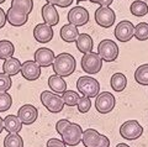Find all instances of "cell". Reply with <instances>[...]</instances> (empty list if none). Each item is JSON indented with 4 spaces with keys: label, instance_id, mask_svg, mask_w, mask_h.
<instances>
[{
    "label": "cell",
    "instance_id": "6da1fadb",
    "mask_svg": "<svg viewBox=\"0 0 148 147\" xmlns=\"http://www.w3.org/2000/svg\"><path fill=\"white\" fill-rule=\"evenodd\" d=\"M52 68H53L54 74L61 76V77H68L77 68L75 58L69 53H61L57 57H54Z\"/></svg>",
    "mask_w": 148,
    "mask_h": 147
},
{
    "label": "cell",
    "instance_id": "7a4b0ae2",
    "mask_svg": "<svg viewBox=\"0 0 148 147\" xmlns=\"http://www.w3.org/2000/svg\"><path fill=\"white\" fill-rule=\"evenodd\" d=\"M77 89L83 96H88L91 99L94 96H98L100 91V84L95 78L83 76L77 80Z\"/></svg>",
    "mask_w": 148,
    "mask_h": 147
},
{
    "label": "cell",
    "instance_id": "3957f363",
    "mask_svg": "<svg viewBox=\"0 0 148 147\" xmlns=\"http://www.w3.org/2000/svg\"><path fill=\"white\" fill-rule=\"evenodd\" d=\"M82 68L86 74H98L103 68V59L92 51L85 53L82 58Z\"/></svg>",
    "mask_w": 148,
    "mask_h": 147
},
{
    "label": "cell",
    "instance_id": "277c9868",
    "mask_svg": "<svg viewBox=\"0 0 148 147\" xmlns=\"http://www.w3.org/2000/svg\"><path fill=\"white\" fill-rule=\"evenodd\" d=\"M98 54L104 62H114L119 57V46L112 40H103L98 46Z\"/></svg>",
    "mask_w": 148,
    "mask_h": 147
},
{
    "label": "cell",
    "instance_id": "5b68a950",
    "mask_svg": "<svg viewBox=\"0 0 148 147\" xmlns=\"http://www.w3.org/2000/svg\"><path fill=\"white\" fill-rule=\"evenodd\" d=\"M83 128L78 124H69L62 134V141L68 146H77L82 142Z\"/></svg>",
    "mask_w": 148,
    "mask_h": 147
},
{
    "label": "cell",
    "instance_id": "8992f818",
    "mask_svg": "<svg viewBox=\"0 0 148 147\" xmlns=\"http://www.w3.org/2000/svg\"><path fill=\"white\" fill-rule=\"evenodd\" d=\"M143 134V127L137 120H128L125 121L120 126V135L125 140H137Z\"/></svg>",
    "mask_w": 148,
    "mask_h": 147
},
{
    "label": "cell",
    "instance_id": "52a82bcc",
    "mask_svg": "<svg viewBox=\"0 0 148 147\" xmlns=\"http://www.w3.org/2000/svg\"><path fill=\"white\" fill-rule=\"evenodd\" d=\"M115 104H116V99H115L114 94H111L110 91H103L96 96L95 109L100 114H109L114 110Z\"/></svg>",
    "mask_w": 148,
    "mask_h": 147
},
{
    "label": "cell",
    "instance_id": "ba28073f",
    "mask_svg": "<svg viewBox=\"0 0 148 147\" xmlns=\"http://www.w3.org/2000/svg\"><path fill=\"white\" fill-rule=\"evenodd\" d=\"M94 19L99 26L104 27V29H109L115 24L116 15H115V11L110 6H100L95 11Z\"/></svg>",
    "mask_w": 148,
    "mask_h": 147
},
{
    "label": "cell",
    "instance_id": "9c48e42d",
    "mask_svg": "<svg viewBox=\"0 0 148 147\" xmlns=\"http://www.w3.org/2000/svg\"><path fill=\"white\" fill-rule=\"evenodd\" d=\"M68 22L74 26H84L89 21V11L83 6H74L68 12Z\"/></svg>",
    "mask_w": 148,
    "mask_h": 147
},
{
    "label": "cell",
    "instance_id": "30bf717a",
    "mask_svg": "<svg viewBox=\"0 0 148 147\" xmlns=\"http://www.w3.org/2000/svg\"><path fill=\"white\" fill-rule=\"evenodd\" d=\"M133 32H135V26L131 21L123 20L119 22L115 27V37L120 42H128L133 37Z\"/></svg>",
    "mask_w": 148,
    "mask_h": 147
},
{
    "label": "cell",
    "instance_id": "8fae6325",
    "mask_svg": "<svg viewBox=\"0 0 148 147\" xmlns=\"http://www.w3.org/2000/svg\"><path fill=\"white\" fill-rule=\"evenodd\" d=\"M17 116L21 120L22 124L25 125H31L37 120V116H38V110L36 106L31 104H25L18 109L17 111Z\"/></svg>",
    "mask_w": 148,
    "mask_h": 147
},
{
    "label": "cell",
    "instance_id": "7c38bea8",
    "mask_svg": "<svg viewBox=\"0 0 148 147\" xmlns=\"http://www.w3.org/2000/svg\"><path fill=\"white\" fill-rule=\"evenodd\" d=\"M34 37L38 43H48L53 38V29L47 24H37L34 29Z\"/></svg>",
    "mask_w": 148,
    "mask_h": 147
},
{
    "label": "cell",
    "instance_id": "4fadbf2b",
    "mask_svg": "<svg viewBox=\"0 0 148 147\" xmlns=\"http://www.w3.org/2000/svg\"><path fill=\"white\" fill-rule=\"evenodd\" d=\"M21 74L26 80L34 82L41 76V67L35 61H26L21 64Z\"/></svg>",
    "mask_w": 148,
    "mask_h": 147
},
{
    "label": "cell",
    "instance_id": "5bb4252c",
    "mask_svg": "<svg viewBox=\"0 0 148 147\" xmlns=\"http://www.w3.org/2000/svg\"><path fill=\"white\" fill-rule=\"evenodd\" d=\"M35 57V62L38 64L40 67H48L52 66V63L54 61V53L52 49L46 48V47H41L38 48L34 54Z\"/></svg>",
    "mask_w": 148,
    "mask_h": 147
},
{
    "label": "cell",
    "instance_id": "9a60e30c",
    "mask_svg": "<svg viewBox=\"0 0 148 147\" xmlns=\"http://www.w3.org/2000/svg\"><path fill=\"white\" fill-rule=\"evenodd\" d=\"M41 14H42V19L45 20V24L49 26H56L59 22V14L54 5L46 4L41 9Z\"/></svg>",
    "mask_w": 148,
    "mask_h": 147
},
{
    "label": "cell",
    "instance_id": "2e32d148",
    "mask_svg": "<svg viewBox=\"0 0 148 147\" xmlns=\"http://www.w3.org/2000/svg\"><path fill=\"white\" fill-rule=\"evenodd\" d=\"M27 20H29V15L17 11L12 8H9V10L6 11V21L11 26H15V27L22 26V25L26 24Z\"/></svg>",
    "mask_w": 148,
    "mask_h": 147
},
{
    "label": "cell",
    "instance_id": "e0dca14e",
    "mask_svg": "<svg viewBox=\"0 0 148 147\" xmlns=\"http://www.w3.org/2000/svg\"><path fill=\"white\" fill-rule=\"evenodd\" d=\"M100 134L94 128H86L83 131V137L82 142L84 147H98L99 141H100Z\"/></svg>",
    "mask_w": 148,
    "mask_h": 147
},
{
    "label": "cell",
    "instance_id": "ac0fdd59",
    "mask_svg": "<svg viewBox=\"0 0 148 147\" xmlns=\"http://www.w3.org/2000/svg\"><path fill=\"white\" fill-rule=\"evenodd\" d=\"M4 128L9 134H18L22 128V122L17 115H8L4 119Z\"/></svg>",
    "mask_w": 148,
    "mask_h": 147
},
{
    "label": "cell",
    "instance_id": "d6986e66",
    "mask_svg": "<svg viewBox=\"0 0 148 147\" xmlns=\"http://www.w3.org/2000/svg\"><path fill=\"white\" fill-rule=\"evenodd\" d=\"M61 38L64 41V42H68V43H72V42H75L78 36H79V31H78V27L74 26V25H64L62 29H61Z\"/></svg>",
    "mask_w": 148,
    "mask_h": 147
},
{
    "label": "cell",
    "instance_id": "ffe728a7",
    "mask_svg": "<svg viewBox=\"0 0 148 147\" xmlns=\"http://www.w3.org/2000/svg\"><path fill=\"white\" fill-rule=\"evenodd\" d=\"M48 85L52 91L57 94H63L67 90V82L63 79V77L53 74L48 78Z\"/></svg>",
    "mask_w": 148,
    "mask_h": 147
},
{
    "label": "cell",
    "instance_id": "44dd1931",
    "mask_svg": "<svg viewBox=\"0 0 148 147\" xmlns=\"http://www.w3.org/2000/svg\"><path fill=\"white\" fill-rule=\"evenodd\" d=\"M75 43L78 51L84 54L92 51V38L88 34H79Z\"/></svg>",
    "mask_w": 148,
    "mask_h": 147
},
{
    "label": "cell",
    "instance_id": "7402d4cb",
    "mask_svg": "<svg viewBox=\"0 0 148 147\" xmlns=\"http://www.w3.org/2000/svg\"><path fill=\"white\" fill-rule=\"evenodd\" d=\"M3 71L5 74L8 76H16L18 72L21 71V63L18 61L17 58H14V57H10L4 61V64H3Z\"/></svg>",
    "mask_w": 148,
    "mask_h": 147
},
{
    "label": "cell",
    "instance_id": "603a6c76",
    "mask_svg": "<svg viewBox=\"0 0 148 147\" xmlns=\"http://www.w3.org/2000/svg\"><path fill=\"white\" fill-rule=\"evenodd\" d=\"M45 108L47 109L49 113H52V114L61 113L63 110V108H64V103L62 100V96H59L57 94H53L48 99V102H47V104H46Z\"/></svg>",
    "mask_w": 148,
    "mask_h": 147
},
{
    "label": "cell",
    "instance_id": "cb8c5ba5",
    "mask_svg": "<svg viewBox=\"0 0 148 147\" xmlns=\"http://www.w3.org/2000/svg\"><path fill=\"white\" fill-rule=\"evenodd\" d=\"M110 85H111V88H112L115 91H117V93L122 91L127 85L126 76H125L123 73H120V72L115 73V74H112V77H111V79H110Z\"/></svg>",
    "mask_w": 148,
    "mask_h": 147
},
{
    "label": "cell",
    "instance_id": "d4e9b609",
    "mask_svg": "<svg viewBox=\"0 0 148 147\" xmlns=\"http://www.w3.org/2000/svg\"><path fill=\"white\" fill-rule=\"evenodd\" d=\"M10 8L24 12L26 15H30L34 10V0H12Z\"/></svg>",
    "mask_w": 148,
    "mask_h": 147
},
{
    "label": "cell",
    "instance_id": "484cf974",
    "mask_svg": "<svg viewBox=\"0 0 148 147\" xmlns=\"http://www.w3.org/2000/svg\"><path fill=\"white\" fill-rule=\"evenodd\" d=\"M15 53V46L12 45V42L8 40L0 41V59H8L14 56Z\"/></svg>",
    "mask_w": 148,
    "mask_h": 147
},
{
    "label": "cell",
    "instance_id": "4316f807",
    "mask_svg": "<svg viewBox=\"0 0 148 147\" xmlns=\"http://www.w3.org/2000/svg\"><path fill=\"white\" fill-rule=\"evenodd\" d=\"M130 11H131L132 15H135L137 17L141 16H146L148 14V5L145 1H141V0H136L131 4L130 6Z\"/></svg>",
    "mask_w": 148,
    "mask_h": 147
},
{
    "label": "cell",
    "instance_id": "83f0119b",
    "mask_svg": "<svg viewBox=\"0 0 148 147\" xmlns=\"http://www.w3.org/2000/svg\"><path fill=\"white\" fill-rule=\"evenodd\" d=\"M135 80L140 85H148V64H142L135 72Z\"/></svg>",
    "mask_w": 148,
    "mask_h": 147
},
{
    "label": "cell",
    "instance_id": "f1b7e54d",
    "mask_svg": "<svg viewBox=\"0 0 148 147\" xmlns=\"http://www.w3.org/2000/svg\"><path fill=\"white\" fill-rule=\"evenodd\" d=\"M4 147H24V140L18 134H8L4 139Z\"/></svg>",
    "mask_w": 148,
    "mask_h": 147
},
{
    "label": "cell",
    "instance_id": "f546056e",
    "mask_svg": "<svg viewBox=\"0 0 148 147\" xmlns=\"http://www.w3.org/2000/svg\"><path fill=\"white\" fill-rule=\"evenodd\" d=\"M79 94L74 90H66L62 94V100L64 105H68V106H74V105H78L79 102Z\"/></svg>",
    "mask_w": 148,
    "mask_h": 147
},
{
    "label": "cell",
    "instance_id": "4dcf8cb0",
    "mask_svg": "<svg viewBox=\"0 0 148 147\" xmlns=\"http://www.w3.org/2000/svg\"><path fill=\"white\" fill-rule=\"evenodd\" d=\"M133 36H135L138 41L148 40V24H146V22H140L138 25H136Z\"/></svg>",
    "mask_w": 148,
    "mask_h": 147
},
{
    "label": "cell",
    "instance_id": "1f68e13d",
    "mask_svg": "<svg viewBox=\"0 0 148 147\" xmlns=\"http://www.w3.org/2000/svg\"><path fill=\"white\" fill-rule=\"evenodd\" d=\"M12 105V98L6 91H0V113L8 111Z\"/></svg>",
    "mask_w": 148,
    "mask_h": 147
},
{
    "label": "cell",
    "instance_id": "d6a6232c",
    "mask_svg": "<svg viewBox=\"0 0 148 147\" xmlns=\"http://www.w3.org/2000/svg\"><path fill=\"white\" fill-rule=\"evenodd\" d=\"M77 106H78L79 113H82V114L88 113L90 110V108H91V100H90V98H88V96H80Z\"/></svg>",
    "mask_w": 148,
    "mask_h": 147
},
{
    "label": "cell",
    "instance_id": "836d02e7",
    "mask_svg": "<svg viewBox=\"0 0 148 147\" xmlns=\"http://www.w3.org/2000/svg\"><path fill=\"white\" fill-rule=\"evenodd\" d=\"M12 85V80L10 76L5 74V73H0V91H8L11 88Z\"/></svg>",
    "mask_w": 148,
    "mask_h": 147
},
{
    "label": "cell",
    "instance_id": "e575fe53",
    "mask_svg": "<svg viewBox=\"0 0 148 147\" xmlns=\"http://www.w3.org/2000/svg\"><path fill=\"white\" fill-rule=\"evenodd\" d=\"M47 4H51V5L54 6H59V8H68L71 6L74 0H46Z\"/></svg>",
    "mask_w": 148,
    "mask_h": 147
},
{
    "label": "cell",
    "instance_id": "d590c367",
    "mask_svg": "<svg viewBox=\"0 0 148 147\" xmlns=\"http://www.w3.org/2000/svg\"><path fill=\"white\" fill-rule=\"evenodd\" d=\"M71 124V121L69 120H67V119H62V120H59L57 124H56V131L58 132L59 135L62 136V134H63V131L66 130V127Z\"/></svg>",
    "mask_w": 148,
    "mask_h": 147
},
{
    "label": "cell",
    "instance_id": "8d00e7d4",
    "mask_svg": "<svg viewBox=\"0 0 148 147\" xmlns=\"http://www.w3.org/2000/svg\"><path fill=\"white\" fill-rule=\"evenodd\" d=\"M46 147H67V145L64 144L62 140H58V139H51L47 141V145Z\"/></svg>",
    "mask_w": 148,
    "mask_h": 147
},
{
    "label": "cell",
    "instance_id": "74e56055",
    "mask_svg": "<svg viewBox=\"0 0 148 147\" xmlns=\"http://www.w3.org/2000/svg\"><path fill=\"white\" fill-rule=\"evenodd\" d=\"M52 95H53V93H52V91H49V90H45V91H42V93H41V103H42L43 106H46V104H47L48 99H49Z\"/></svg>",
    "mask_w": 148,
    "mask_h": 147
},
{
    "label": "cell",
    "instance_id": "f35d334b",
    "mask_svg": "<svg viewBox=\"0 0 148 147\" xmlns=\"http://www.w3.org/2000/svg\"><path fill=\"white\" fill-rule=\"evenodd\" d=\"M89 1L92 4H99L100 6H109L112 4L114 0H89Z\"/></svg>",
    "mask_w": 148,
    "mask_h": 147
},
{
    "label": "cell",
    "instance_id": "ab89813d",
    "mask_svg": "<svg viewBox=\"0 0 148 147\" xmlns=\"http://www.w3.org/2000/svg\"><path fill=\"white\" fill-rule=\"evenodd\" d=\"M109 146H110V140H109L105 135H101L98 147H109Z\"/></svg>",
    "mask_w": 148,
    "mask_h": 147
},
{
    "label": "cell",
    "instance_id": "60d3db41",
    "mask_svg": "<svg viewBox=\"0 0 148 147\" xmlns=\"http://www.w3.org/2000/svg\"><path fill=\"white\" fill-rule=\"evenodd\" d=\"M5 22H6V14L0 8V29H3L5 26Z\"/></svg>",
    "mask_w": 148,
    "mask_h": 147
},
{
    "label": "cell",
    "instance_id": "b9f144b4",
    "mask_svg": "<svg viewBox=\"0 0 148 147\" xmlns=\"http://www.w3.org/2000/svg\"><path fill=\"white\" fill-rule=\"evenodd\" d=\"M4 130V119H1V116H0V134L3 132Z\"/></svg>",
    "mask_w": 148,
    "mask_h": 147
},
{
    "label": "cell",
    "instance_id": "7bdbcfd3",
    "mask_svg": "<svg viewBox=\"0 0 148 147\" xmlns=\"http://www.w3.org/2000/svg\"><path fill=\"white\" fill-rule=\"evenodd\" d=\"M116 147H130V146L126 144H119V145H116Z\"/></svg>",
    "mask_w": 148,
    "mask_h": 147
},
{
    "label": "cell",
    "instance_id": "ee69618b",
    "mask_svg": "<svg viewBox=\"0 0 148 147\" xmlns=\"http://www.w3.org/2000/svg\"><path fill=\"white\" fill-rule=\"evenodd\" d=\"M80 1H89V0H77V3H80Z\"/></svg>",
    "mask_w": 148,
    "mask_h": 147
},
{
    "label": "cell",
    "instance_id": "f6af8a7d",
    "mask_svg": "<svg viewBox=\"0 0 148 147\" xmlns=\"http://www.w3.org/2000/svg\"><path fill=\"white\" fill-rule=\"evenodd\" d=\"M3 3H5V0H0V4H3Z\"/></svg>",
    "mask_w": 148,
    "mask_h": 147
}]
</instances>
